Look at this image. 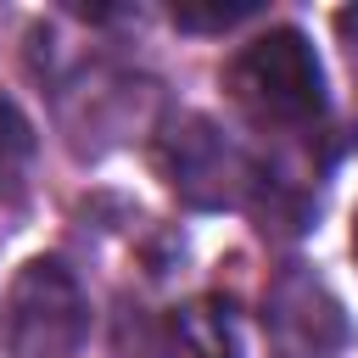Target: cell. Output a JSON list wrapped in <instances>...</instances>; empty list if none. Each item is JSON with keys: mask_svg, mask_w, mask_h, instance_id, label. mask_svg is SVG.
Instances as JSON below:
<instances>
[{"mask_svg": "<svg viewBox=\"0 0 358 358\" xmlns=\"http://www.w3.org/2000/svg\"><path fill=\"white\" fill-rule=\"evenodd\" d=\"M224 78L257 129H313L324 117V67L296 28H268L241 45Z\"/></svg>", "mask_w": 358, "mask_h": 358, "instance_id": "obj_1", "label": "cell"}, {"mask_svg": "<svg viewBox=\"0 0 358 358\" xmlns=\"http://www.w3.org/2000/svg\"><path fill=\"white\" fill-rule=\"evenodd\" d=\"M90 341V291L62 257H28L0 296L6 358H78Z\"/></svg>", "mask_w": 358, "mask_h": 358, "instance_id": "obj_2", "label": "cell"}, {"mask_svg": "<svg viewBox=\"0 0 358 358\" xmlns=\"http://www.w3.org/2000/svg\"><path fill=\"white\" fill-rule=\"evenodd\" d=\"M157 162L173 196L190 207H241L252 190H263V168L252 162V151L201 112H185L157 134Z\"/></svg>", "mask_w": 358, "mask_h": 358, "instance_id": "obj_3", "label": "cell"}, {"mask_svg": "<svg viewBox=\"0 0 358 358\" xmlns=\"http://www.w3.org/2000/svg\"><path fill=\"white\" fill-rule=\"evenodd\" d=\"M263 336L274 358H341L352 324L313 268L285 263L263 291Z\"/></svg>", "mask_w": 358, "mask_h": 358, "instance_id": "obj_4", "label": "cell"}, {"mask_svg": "<svg viewBox=\"0 0 358 358\" xmlns=\"http://www.w3.org/2000/svg\"><path fill=\"white\" fill-rule=\"evenodd\" d=\"M56 112H62V129L73 134V145L84 151L90 134H106V140H123L134 123H145L151 112V95L140 78L117 73V67H78L73 78L56 84ZM101 140V145H106Z\"/></svg>", "mask_w": 358, "mask_h": 358, "instance_id": "obj_5", "label": "cell"}, {"mask_svg": "<svg viewBox=\"0 0 358 358\" xmlns=\"http://www.w3.org/2000/svg\"><path fill=\"white\" fill-rule=\"evenodd\" d=\"M151 352H157V358H241V330H235L229 302L201 296V302L173 308V313L162 319Z\"/></svg>", "mask_w": 358, "mask_h": 358, "instance_id": "obj_6", "label": "cell"}, {"mask_svg": "<svg viewBox=\"0 0 358 358\" xmlns=\"http://www.w3.org/2000/svg\"><path fill=\"white\" fill-rule=\"evenodd\" d=\"M28 162H34V129L28 117L17 112L11 95H0V201H11L28 179Z\"/></svg>", "mask_w": 358, "mask_h": 358, "instance_id": "obj_7", "label": "cell"}, {"mask_svg": "<svg viewBox=\"0 0 358 358\" xmlns=\"http://www.w3.org/2000/svg\"><path fill=\"white\" fill-rule=\"evenodd\" d=\"M257 17V0H235V6H173V22L179 28H196V34H224L235 22Z\"/></svg>", "mask_w": 358, "mask_h": 358, "instance_id": "obj_8", "label": "cell"}, {"mask_svg": "<svg viewBox=\"0 0 358 358\" xmlns=\"http://www.w3.org/2000/svg\"><path fill=\"white\" fill-rule=\"evenodd\" d=\"M336 22H341V34H347V50H352V67H358V11H341Z\"/></svg>", "mask_w": 358, "mask_h": 358, "instance_id": "obj_9", "label": "cell"}, {"mask_svg": "<svg viewBox=\"0 0 358 358\" xmlns=\"http://www.w3.org/2000/svg\"><path fill=\"white\" fill-rule=\"evenodd\" d=\"M352 257H358V213H352Z\"/></svg>", "mask_w": 358, "mask_h": 358, "instance_id": "obj_10", "label": "cell"}]
</instances>
